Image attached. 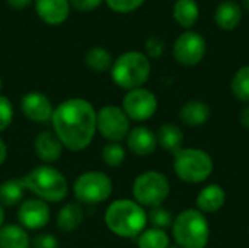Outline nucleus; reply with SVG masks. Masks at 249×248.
<instances>
[{"label":"nucleus","instance_id":"nucleus-1","mask_svg":"<svg viewBox=\"0 0 249 248\" xmlns=\"http://www.w3.org/2000/svg\"><path fill=\"white\" fill-rule=\"evenodd\" d=\"M51 126L64 149L82 152L95 139L96 110L88 99L69 98L54 108Z\"/></svg>","mask_w":249,"mask_h":248},{"label":"nucleus","instance_id":"nucleus-2","mask_svg":"<svg viewBox=\"0 0 249 248\" xmlns=\"http://www.w3.org/2000/svg\"><path fill=\"white\" fill-rule=\"evenodd\" d=\"M104 222L120 238H137L147 228V212L133 199H117L105 210Z\"/></svg>","mask_w":249,"mask_h":248},{"label":"nucleus","instance_id":"nucleus-3","mask_svg":"<svg viewBox=\"0 0 249 248\" xmlns=\"http://www.w3.org/2000/svg\"><path fill=\"white\" fill-rule=\"evenodd\" d=\"M22 183L26 191L47 203H60L69 194L67 178L53 165L42 164L29 170L22 177Z\"/></svg>","mask_w":249,"mask_h":248},{"label":"nucleus","instance_id":"nucleus-4","mask_svg":"<svg viewBox=\"0 0 249 248\" xmlns=\"http://www.w3.org/2000/svg\"><path fill=\"white\" fill-rule=\"evenodd\" d=\"M171 232L179 248H206L210 241L207 216L196 208L179 212L174 219Z\"/></svg>","mask_w":249,"mask_h":248},{"label":"nucleus","instance_id":"nucleus-5","mask_svg":"<svg viewBox=\"0 0 249 248\" xmlns=\"http://www.w3.org/2000/svg\"><path fill=\"white\" fill-rule=\"evenodd\" d=\"M152 72L150 60L144 53H123L111 66V77L114 83L125 91L143 88Z\"/></svg>","mask_w":249,"mask_h":248},{"label":"nucleus","instance_id":"nucleus-6","mask_svg":"<svg viewBox=\"0 0 249 248\" xmlns=\"http://www.w3.org/2000/svg\"><path fill=\"white\" fill-rule=\"evenodd\" d=\"M214 170L212 155L200 148H182L174 153V172L187 184H201Z\"/></svg>","mask_w":249,"mask_h":248},{"label":"nucleus","instance_id":"nucleus-7","mask_svg":"<svg viewBox=\"0 0 249 248\" xmlns=\"http://www.w3.org/2000/svg\"><path fill=\"white\" fill-rule=\"evenodd\" d=\"M133 200H136L143 208L162 206L171 194V183L168 177L155 170L144 171L139 174L131 186Z\"/></svg>","mask_w":249,"mask_h":248},{"label":"nucleus","instance_id":"nucleus-8","mask_svg":"<svg viewBox=\"0 0 249 248\" xmlns=\"http://www.w3.org/2000/svg\"><path fill=\"white\" fill-rule=\"evenodd\" d=\"M112 190V180L102 171L82 172L73 183V194L80 205H101L111 197Z\"/></svg>","mask_w":249,"mask_h":248},{"label":"nucleus","instance_id":"nucleus-9","mask_svg":"<svg viewBox=\"0 0 249 248\" xmlns=\"http://www.w3.org/2000/svg\"><path fill=\"white\" fill-rule=\"evenodd\" d=\"M130 118L124 110L118 105H104L96 111V133H99L108 142H123L125 140L128 132L131 130Z\"/></svg>","mask_w":249,"mask_h":248},{"label":"nucleus","instance_id":"nucleus-10","mask_svg":"<svg viewBox=\"0 0 249 248\" xmlns=\"http://www.w3.org/2000/svg\"><path fill=\"white\" fill-rule=\"evenodd\" d=\"M158 104L159 102L156 95L143 86V88L127 91V94L123 98L121 108L124 110L130 121L144 123L156 114Z\"/></svg>","mask_w":249,"mask_h":248},{"label":"nucleus","instance_id":"nucleus-11","mask_svg":"<svg viewBox=\"0 0 249 248\" xmlns=\"http://www.w3.org/2000/svg\"><path fill=\"white\" fill-rule=\"evenodd\" d=\"M174 57L184 67H194L200 64L206 56V39L196 31L182 32L174 42Z\"/></svg>","mask_w":249,"mask_h":248},{"label":"nucleus","instance_id":"nucleus-12","mask_svg":"<svg viewBox=\"0 0 249 248\" xmlns=\"http://www.w3.org/2000/svg\"><path fill=\"white\" fill-rule=\"evenodd\" d=\"M51 219V209L47 202L31 197L25 199L18 208V221L26 231H39L48 225Z\"/></svg>","mask_w":249,"mask_h":248},{"label":"nucleus","instance_id":"nucleus-13","mask_svg":"<svg viewBox=\"0 0 249 248\" xmlns=\"http://www.w3.org/2000/svg\"><path fill=\"white\" fill-rule=\"evenodd\" d=\"M54 105L51 99L39 92V91H31L26 92L20 98V111L22 114L32 123L36 124H45L51 123L53 113H54Z\"/></svg>","mask_w":249,"mask_h":248},{"label":"nucleus","instance_id":"nucleus-14","mask_svg":"<svg viewBox=\"0 0 249 248\" xmlns=\"http://www.w3.org/2000/svg\"><path fill=\"white\" fill-rule=\"evenodd\" d=\"M125 143L128 151L134 156L144 158V156H150L156 151L158 137L152 129L146 126H136L128 132L125 137Z\"/></svg>","mask_w":249,"mask_h":248},{"label":"nucleus","instance_id":"nucleus-15","mask_svg":"<svg viewBox=\"0 0 249 248\" xmlns=\"http://www.w3.org/2000/svg\"><path fill=\"white\" fill-rule=\"evenodd\" d=\"M34 151L39 161L50 165L63 156L64 146L53 130H42L34 139Z\"/></svg>","mask_w":249,"mask_h":248},{"label":"nucleus","instance_id":"nucleus-16","mask_svg":"<svg viewBox=\"0 0 249 248\" xmlns=\"http://www.w3.org/2000/svg\"><path fill=\"white\" fill-rule=\"evenodd\" d=\"M226 191L220 184H207L197 194L196 209L207 216L223 209V206L226 205Z\"/></svg>","mask_w":249,"mask_h":248},{"label":"nucleus","instance_id":"nucleus-17","mask_svg":"<svg viewBox=\"0 0 249 248\" xmlns=\"http://www.w3.org/2000/svg\"><path fill=\"white\" fill-rule=\"evenodd\" d=\"M179 120L187 127H200L204 126L212 115V110L207 102L200 99H190L182 104L179 108Z\"/></svg>","mask_w":249,"mask_h":248},{"label":"nucleus","instance_id":"nucleus-18","mask_svg":"<svg viewBox=\"0 0 249 248\" xmlns=\"http://www.w3.org/2000/svg\"><path fill=\"white\" fill-rule=\"evenodd\" d=\"M38 16L48 25H60L69 18V0H35Z\"/></svg>","mask_w":249,"mask_h":248},{"label":"nucleus","instance_id":"nucleus-19","mask_svg":"<svg viewBox=\"0 0 249 248\" xmlns=\"http://www.w3.org/2000/svg\"><path fill=\"white\" fill-rule=\"evenodd\" d=\"M158 137V146H160L163 151L169 153H177L179 149H182L184 143V132L178 124L174 123H165L158 129L156 133Z\"/></svg>","mask_w":249,"mask_h":248},{"label":"nucleus","instance_id":"nucleus-20","mask_svg":"<svg viewBox=\"0 0 249 248\" xmlns=\"http://www.w3.org/2000/svg\"><path fill=\"white\" fill-rule=\"evenodd\" d=\"M242 20V9L235 1H223L214 12V22L223 31H233Z\"/></svg>","mask_w":249,"mask_h":248},{"label":"nucleus","instance_id":"nucleus-21","mask_svg":"<svg viewBox=\"0 0 249 248\" xmlns=\"http://www.w3.org/2000/svg\"><path fill=\"white\" fill-rule=\"evenodd\" d=\"M83 222V208L80 203H66L57 213L55 225L61 232H73Z\"/></svg>","mask_w":249,"mask_h":248},{"label":"nucleus","instance_id":"nucleus-22","mask_svg":"<svg viewBox=\"0 0 249 248\" xmlns=\"http://www.w3.org/2000/svg\"><path fill=\"white\" fill-rule=\"evenodd\" d=\"M28 231L18 224H4L0 228V248H29Z\"/></svg>","mask_w":249,"mask_h":248},{"label":"nucleus","instance_id":"nucleus-23","mask_svg":"<svg viewBox=\"0 0 249 248\" xmlns=\"http://www.w3.org/2000/svg\"><path fill=\"white\" fill-rule=\"evenodd\" d=\"M25 186L22 178H9L0 184V205L3 208H15L23 202Z\"/></svg>","mask_w":249,"mask_h":248},{"label":"nucleus","instance_id":"nucleus-24","mask_svg":"<svg viewBox=\"0 0 249 248\" xmlns=\"http://www.w3.org/2000/svg\"><path fill=\"white\" fill-rule=\"evenodd\" d=\"M200 16L198 4L196 0H177L174 4V19L185 29L193 28Z\"/></svg>","mask_w":249,"mask_h":248},{"label":"nucleus","instance_id":"nucleus-25","mask_svg":"<svg viewBox=\"0 0 249 248\" xmlns=\"http://www.w3.org/2000/svg\"><path fill=\"white\" fill-rule=\"evenodd\" d=\"M85 63L86 66L96 72V73H104L112 66V57L109 51L104 47H90L86 54H85Z\"/></svg>","mask_w":249,"mask_h":248},{"label":"nucleus","instance_id":"nucleus-26","mask_svg":"<svg viewBox=\"0 0 249 248\" xmlns=\"http://www.w3.org/2000/svg\"><path fill=\"white\" fill-rule=\"evenodd\" d=\"M137 247L139 248H169L171 238L168 235V231H162L158 228H146L137 238Z\"/></svg>","mask_w":249,"mask_h":248},{"label":"nucleus","instance_id":"nucleus-27","mask_svg":"<svg viewBox=\"0 0 249 248\" xmlns=\"http://www.w3.org/2000/svg\"><path fill=\"white\" fill-rule=\"evenodd\" d=\"M231 91L235 99L249 104V66L239 67L231 82Z\"/></svg>","mask_w":249,"mask_h":248},{"label":"nucleus","instance_id":"nucleus-28","mask_svg":"<svg viewBox=\"0 0 249 248\" xmlns=\"http://www.w3.org/2000/svg\"><path fill=\"white\" fill-rule=\"evenodd\" d=\"M125 158H127V151L120 142H108L101 151V159L109 168L121 167Z\"/></svg>","mask_w":249,"mask_h":248},{"label":"nucleus","instance_id":"nucleus-29","mask_svg":"<svg viewBox=\"0 0 249 248\" xmlns=\"http://www.w3.org/2000/svg\"><path fill=\"white\" fill-rule=\"evenodd\" d=\"M174 219H175L174 213L168 208H165L163 205L152 208L147 212V225H150L152 228L162 229V231L171 229Z\"/></svg>","mask_w":249,"mask_h":248},{"label":"nucleus","instance_id":"nucleus-30","mask_svg":"<svg viewBox=\"0 0 249 248\" xmlns=\"http://www.w3.org/2000/svg\"><path fill=\"white\" fill-rule=\"evenodd\" d=\"M13 115H15V110L12 101L7 96L0 95V133L4 132L12 124Z\"/></svg>","mask_w":249,"mask_h":248},{"label":"nucleus","instance_id":"nucleus-31","mask_svg":"<svg viewBox=\"0 0 249 248\" xmlns=\"http://www.w3.org/2000/svg\"><path fill=\"white\" fill-rule=\"evenodd\" d=\"M111 10L118 13H130L136 9H139L144 0H105Z\"/></svg>","mask_w":249,"mask_h":248},{"label":"nucleus","instance_id":"nucleus-32","mask_svg":"<svg viewBox=\"0 0 249 248\" xmlns=\"http://www.w3.org/2000/svg\"><path fill=\"white\" fill-rule=\"evenodd\" d=\"M32 248H58V241L53 234H39L32 241Z\"/></svg>","mask_w":249,"mask_h":248},{"label":"nucleus","instance_id":"nucleus-33","mask_svg":"<svg viewBox=\"0 0 249 248\" xmlns=\"http://www.w3.org/2000/svg\"><path fill=\"white\" fill-rule=\"evenodd\" d=\"M104 0H70V4L79 12H90L99 7Z\"/></svg>","mask_w":249,"mask_h":248},{"label":"nucleus","instance_id":"nucleus-34","mask_svg":"<svg viewBox=\"0 0 249 248\" xmlns=\"http://www.w3.org/2000/svg\"><path fill=\"white\" fill-rule=\"evenodd\" d=\"M146 48H147V54L150 57H159L163 51V44H162V41H159L156 38H150L146 44Z\"/></svg>","mask_w":249,"mask_h":248},{"label":"nucleus","instance_id":"nucleus-35","mask_svg":"<svg viewBox=\"0 0 249 248\" xmlns=\"http://www.w3.org/2000/svg\"><path fill=\"white\" fill-rule=\"evenodd\" d=\"M238 120L242 124V127H245L247 130H249V104H247L245 107L241 108V111L238 114Z\"/></svg>","mask_w":249,"mask_h":248},{"label":"nucleus","instance_id":"nucleus-36","mask_svg":"<svg viewBox=\"0 0 249 248\" xmlns=\"http://www.w3.org/2000/svg\"><path fill=\"white\" fill-rule=\"evenodd\" d=\"M6 1H7L9 7H12L15 10H22V9L28 7L32 0H6Z\"/></svg>","mask_w":249,"mask_h":248},{"label":"nucleus","instance_id":"nucleus-37","mask_svg":"<svg viewBox=\"0 0 249 248\" xmlns=\"http://www.w3.org/2000/svg\"><path fill=\"white\" fill-rule=\"evenodd\" d=\"M6 158H7V146H6L4 140L0 137V167L4 164Z\"/></svg>","mask_w":249,"mask_h":248},{"label":"nucleus","instance_id":"nucleus-38","mask_svg":"<svg viewBox=\"0 0 249 248\" xmlns=\"http://www.w3.org/2000/svg\"><path fill=\"white\" fill-rule=\"evenodd\" d=\"M4 218H6V215H4V208L0 205V228L4 225Z\"/></svg>","mask_w":249,"mask_h":248},{"label":"nucleus","instance_id":"nucleus-39","mask_svg":"<svg viewBox=\"0 0 249 248\" xmlns=\"http://www.w3.org/2000/svg\"><path fill=\"white\" fill-rule=\"evenodd\" d=\"M244 1H245V6L249 9V0H244Z\"/></svg>","mask_w":249,"mask_h":248},{"label":"nucleus","instance_id":"nucleus-40","mask_svg":"<svg viewBox=\"0 0 249 248\" xmlns=\"http://www.w3.org/2000/svg\"><path fill=\"white\" fill-rule=\"evenodd\" d=\"M1 86H3V82H1V77H0V91H1Z\"/></svg>","mask_w":249,"mask_h":248},{"label":"nucleus","instance_id":"nucleus-41","mask_svg":"<svg viewBox=\"0 0 249 248\" xmlns=\"http://www.w3.org/2000/svg\"><path fill=\"white\" fill-rule=\"evenodd\" d=\"M169 248H179V247H177V246H169Z\"/></svg>","mask_w":249,"mask_h":248},{"label":"nucleus","instance_id":"nucleus-42","mask_svg":"<svg viewBox=\"0 0 249 248\" xmlns=\"http://www.w3.org/2000/svg\"><path fill=\"white\" fill-rule=\"evenodd\" d=\"M248 231H249V229H248Z\"/></svg>","mask_w":249,"mask_h":248}]
</instances>
